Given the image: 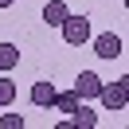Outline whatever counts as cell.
<instances>
[{"instance_id": "obj_1", "label": "cell", "mask_w": 129, "mask_h": 129, "mask_svg": "<svg viewBox=\"0 0 129 129\" xmlns=\"http://www.w3.org/2000/svg\"><path fill=\"white\" fill-rule=\"evenodd\" d=\"M59 27H63V39L71 43V47H82V43L90 39V20H86V16H74V12H67V20H63Z\"/></svg>"}, {"instance_id": "obj_2", "label": "cell", "mask_w": 129, "mask_h": 129, "mask_svg": "<svg viewBox=\"0 0 129 129\" xmlns=\"http://www.w3.org/2000/svg\"><path fill=\"white\" fill-rule=\"evenodd\" d=\"M98 98H102V106H106V110H113V113H117V110H125V102H129V90H121L117 82H113V86H106V82H102Z\"/></svg>"}, {"instance_id": "obj_3", "label": "cell", "mask_w": 129, "mask_h": 129, "mask_svg": "<svg viewBox=\"0 0 129 129\" xmlns=\"http://www.w3.org/2000/svg\"><path fill=\"white\" fill-rule=\"evenodd\" d=\"M94 55H98V59H110V63H113V59L121 55V39H117L113 31H102V35L94 39Z\"/></svg>"}, {"instance_id": "obj_4", "label": "cell", "mask_w": 129, "mask_h": 129, "mask_svg": "<svg viewBox=\"0 0 129 129\" xmlns=\"http://www.w3.org/2000/svg\"><path fill=\"white\" fill-rule=\"evenodd\" d=\"M98 90H102V78H98L94 71H82L78 78H74V94L86 102V98H98Z\"/></svg>"}, {"instance_id": "obj_5", "label": "cell", "mask_w": 129, "mask_h": 129, "mask_svg": "<svg viewBox=\"0 0 129 129\" xmlns=\"http://www.w3.org/2000/svg\"><path fill=\"white\" fill-rule=\"evenodd\" d=\"M55 94H59V90H55V82H47V78H43V82H35V86H31V106L47 110V106L55 102Z\"/></svg>"}, {"instance_id": "obj_6", "label": "cell", "mask_w": 129, "mask_h": 129, "mask_svg": "<svg viewBox=\"0 0 129 129\" xmlns=\"http://www.w3.org/2000/svg\"><path fill=\"white\" fill-rule=\"evenodd\" d=\"M67 12H71V8H67L63 0H47V4H43V24H47V27H59L67 20Z\"/></svg>"}, {"instance_id": "obj_7", "label": "cell", "mask_w": 129, "mask_h": 129, "mask_svg": "<svg viewBox=\"0 0 129 129\" xmlns=\"http://www.w3.org/2000/svg\"><path fill=\"white\" fill-rule=\"evenodd\" d=\"M78 102H82V98L74 94V90H59V94H55V102H51V106H55L59 113H74V110H78Z\"/></svg>"}, {"instance_id": "obj_8", "label": "cell", "mask_w": 129, "mask_h": 129, "mask_svg": "<svg viewBox=\"0 0 129 129\" xmlns=\"http://www.w3.org/2000/svg\"><path fill=\"white\" fill-rule=\"evenodd\" d=\"M71 121H74V129H94V125H98V113L90 110V106H82V102H78V110L71 113Z\"/></svg>"}, {"instance_id": "obj_9", "label": "cell", "mask_w": 129, "mask_h": 129, "mask_svg": "<svg viewBox=\"0 0 129 129\" xmlns=\"http://www.w3.org/2000/svg\"><path fill=\"white\" fill-rule=\"evenodd\" d=\"M20 63V47L16 43H0V71H12Z\"/></svg>"}, {"instance_id": "obj_10", "label": "cell", "mask_w": 129, "mask_h": 129, "mask_svg": "<svg viewBox=\"0 0 129 129\" xmlns=\"http://www.w3.org/2000/svg\"><path fill=\"white\" fill-rule=\"evenodd\" d=\"M12 98H16V82H12V78H0V110L12 106Z\"/></svg>"}, {"instance_id": "obj_11", "label": "cell", "mask_w": 129, "mask_h": 129, "mask_svg": "<svg viewBox=\"0 0 129 129\" xmlns=\"http://www.w3.org/2000/svg\"><path fill=\"white\" fill-rule=\"evenodd\" d=\"M0 129H24V113H4L0 117Z\"/></svg>"}, {"instance_id": "obj_12", "label": "cell", "mask_w": 129, "mask_h": 129, "mask_svg": "<svg viewBox=\"0 0 129 129\" xmlns=\"http://www.w3.org/2000/svg\"><path fill=\"white\" fill-rule=\"evenodd\" d=\"M12 4H16V0H0V8H12Z\"/></svg>"}]
</instances>
